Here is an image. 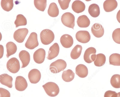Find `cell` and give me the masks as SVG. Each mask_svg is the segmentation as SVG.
<instances>
[{
	"mask_svg": "<svg viewBox=\"0 0 120 97\" xmlns=\"http://www.w3.org/2000/svg\"><path fill=\"white\" fill-rule=\"evenodd\" d=\"M67 66V63L65 61L62 59H58L50 64L49 69L52 73H57L64 70Z\"/></svg>",
	"mask_w": 120,
	"mask_h": 97,
	"instance_id": "3957f363",
	"label": "cell"
},
{
	"mask_svg": "<svg viewBox=\"0 0 120 97\" xmlns=\"http://www.w3.org/2000/svg\"><path fill=\"white\" fill-rule=\"evenodd\" d=\"M118 3L115 0H107L103 4L104 10L106 12H112L117 7Z\"/></svg>",
	"mask_w": 120,
	"mask_h": 97,
	"instance_id": "e0dca14e",
	"label": "cell"
},
{
	"mask_svg": "<svg viewBox=\"0 0 120 97\" xmlns=\"http://www.w3.org/2000/svg\"><path fill=\"white\" fill-rule=\"evenodd\" d=\"M109 64L120 66V54L114 53L111 54L109 58Z\"/></svg>",
	"mask_w": 120,
	"mask_h": 97,
	"instance_id": "4316f807",
	"label": "cell"
},
{
	"mask_svg": "<svg viewBox=\"0 0 120 97\" xmlns=\"http://www.w3.org/2000/svg\"><path fill=\"white\" fill-rule=\"evenodd\" d=\"M75 73L81 78L85 77L88 74V68L86 66L83 64H79L75 68Z\"/></svg>",
	"mask_w": 120,
	"mask_h": 97,
	"instance_id": "d6986e66",
	"label": "cell"
},
{
	"mask_svg": "<svg viewBox=\"0 0 120 97\" xmlns=\"http://www.w3.org/2000/svg\"><path fill=\"white\" fill-rule=\"evenodd\" d=\"M19 56L22 63L21 68L25 67L28 65L30 61V56L29 53L26 50H22L19 52Z\"/></svg>",
	"mask_w": 120,
	"mask_h": 97,
	"instance_id": "9a60e30c",
	"label": "cell"
},
{
	"mask_svg": "<svg viewBox=\"0 0 120 97\" xmlns=\"http://www.w3.org/2000/svg\"><path fill=\"white\" fill-rule=\"evenodd\" d=\"M34 4L35 7L39 11L44 12L47 6L46 0H34Z\"/></svg>",
	"mask_w": 120,
	"mask_h": 97,
	"instance_id": "4dcf8cb0",
	"label": "cell"
},
{
	"mask_svg": "<svg viewBox=\"0 0 120 97\" xmlns=\"http://www.w3.org/2000/svg\"><path fill=\"white\" fill-rule=\"evenodd\" d=\"M71 7L72 10L75 12L79 13L84 11L86 6L84 3L82 1L76 0L72 3Z\"/></svg>",
	"mask_w": 120,
	"mask_h": 97,
	"instance_id": "ffe728a7",
	"label": "cell"
},
{
	"mask_svg": "<svg viewBox=\"0 0 120 97\" xmlns=\"http://www.w3.org/2000/svg\"><path fill=\"white\" fill-rule=\"evenodd\" d=\"M13 0H2L1 4L2 9L4 11L9 12L12 9L14 6Z\"/></svg>",
	"mask_w": 120,
	"mask_h": 97,
	"instance_id": "83f0119b",
	"label": "cell"
},
{
	"mask_svg": "<svg viewBox=\"0 0 120 97\" xmlns=\"http://www.w3.org/2000/svg\"><path fill=\"white\" fill-rule=\"evenodd\" d=\"M106 61L105 55L102 53H99L96 55V59L94 61V64L97 66L101 67L105 64Z\"/></svg>",
	"mask_w": 120,
	"mask_h": 97,
	"instance_id": "f1b7e54d",
	"label": "cell"
},
{
	"mask_svg": "<svg viewBox=\"0 0 120 97\" xmlns=\"http://www.w3.org/2000/svg\"><path fill=\"white\" fill-rule=\"evenodd\" d=\"M96 50L93 47H90L85 50L83 56L85 61L88 63H90L94 61L96 59Z\"/></svg>",
	"mask_w": 120,
	"mask_h": 97,
	"instance_id": "52a82bcc",
	"label": "cell"
},
{
	"mask_svg": "<svg viewBox=\"0 0 120 97\" xmlns=\"http://www.w3.org/2000/svg\"><path fill=\"white\" fill-rule=\"evenodd\" d=\"M110 82L112 86L116 88H120V75L115 74L111 77Z\"/></svg>",
	"mask_w": 120,
	"mask_h": 97,
	"instance_id": "1f68e13d",
	"label": "cell"
},
{
	"mask_svg": "<svg viewBox=\"0 0 120 97\" xmlns=\"http://www.w3.org/2000/svg\"><path fill=\"white\" fill-rule=\"evenodd\" d=\"M61 20L62 24L66 26L74 29L75 25V17L70 12H66L62 15Z\"/></svg>",
	"mask_w": 120,
	"mask_h": 97,
	"instance_id": "277c9868",
	"label": "cell"
},
{
	"mask_svg": "<svg viewBox=\"0 0 120 97\" xmlns=\"http://www.w3.org/2000/svg\"><path fill=\"white\" fill-rule=\"evenodd\" d=\"M14 23L16 28L20 26L25 25L27 24V20L23 15L19 14L17 16Z\"/></svg>",
	"mask_w": 120,
	"mask_h": 97,
	"instance_id": "f546056e",
	"label": "cell"
},
{
	"mask_svg": "<svg viewBox=\"0 0 120 97\" xmlns=\"http://www.w3.org/2000/svg\"><path fill=\"white\" fill-rule=\"evenodd\" d=\"M60 51V48L57 43H54L49 48L47 58L49 60H52L58 55Z\"/></svg>",
	"mask_w": 120,
	"mask_h": 97,
	"instance_id": "2e32d148",
	"label": "cell"
},
{
	"mask_svg": "<svg viewBox=\"0 0 120 97\" xmlns=\"http://www.w3.org/2000/svg\"><path fill=\"white\" fill-rule=\"evenodd\" d=\"M28 32V30L26 28L18 29L14 32L13 37L17 42L22 43L24 40Z\"/></svg>",
	"mask_w": 120,
	"mask_h": 97,
	"instance_id": "ba28073f",
	"label": "cell"
},
{
	"mask_svg": "<svg viewBox=\"0 0 120 97\" xmlns=\"http://www.w3.org/2000/svg\"><path fill=\"white\" fill-rule=\"evenodd\" d=\"M38 45L37 34L34 32L31 33L25 44V47L29 49H33Z\"/></svg>",
	"mask_w": 120,
	"mask_h": 97,
	"instance_id": "8992f818",
	"label": "cell"
},
{
	"mask_svg": "<svg viewBox=\"0 0 120 97\" xmlns=\"http://www.w3.org/2000/svg\"><path fill=\"white\" fill-rule=\"evenodd\" d=\"M75 74L70 69L64 71L62 73V77L65 81L68 82L72 81L74 78Z\"/></svg>",
	"mask_w": 120,
	"mask_h": 97,
	"instance_id": "d4e9b609",
	"label": "cell"
},
{
	"mask_svg": "<svg viewBox=\"0 0 120 97\" xmlns=\"http://www.w3.org/2000/svg\"><path fill=\"white\" fill-rule=\"evenodd\" d=\"M88 12L90 15L93 17H96L99 16L100 11L99 6L96 4H93L89 6Z\"/></svg>",
	"mask_w": 120,
	"mask_h": 97,
	"instance_id": "7402d4cb",
	"label": "cell"
},
{
	"mask_svg": "<svg viewBox=\"0 0 120 97\" xmlns=\"http://www.w3.org/2000/svg\"><path fill=\"white\" fill-rule=\"evenodd\" d=\"M111 97H120V92L118 93L116 92L113 94Z\"/></svg>",
	"mask_w": 120,
	"mask_h": 97,
	"instance_id": "f35d334b",
	"label": "cell"
},
{
	"mask_svg": "<svg viewBox=\"0 0 120 97\" xmlns=\"http://www.w3.org/2000/svg\"><path fill=\"white\" fill-rule=\"evenodd\" d=\"M15 85L17 90L22 91L24 90L27 88L28 84L24 77L21 76H18L16 77Z\"/></svg>",
	"mask_w": 120,
	"mask_h": 97,
	"instance_id": "30bf717a",
	"label": "cell"
},
{
	"mask_svg": "<svg viewBox=\"0 0 120 97\" xmlns=\"http://www.w3.org/2000/svg\"><path fill=\"white\" fill-rule=\"evenodd\" d=\"M6 66L8 70L13 73L18 72L20 68L19 61L15 57H12L8 61Z\"/></svg>",
	"mask_w": 120,
	"mask_h": 97,
	"instance_id": "5b68a950",
	"label": "cell"
},
{
	"mask_svg": "<svg viewBox=\"0 0 120 97\" xmlns=\"http://www.w3.org/2000/svg\"><path fill=\"white\" fill-rule=\"evenodd\" d=\"M7 54V57L8 58L10 56L14 54L17 49V46L15 44L12 42H9L6 44Z\"/></svg>",
	"mask_w": 120,
	"mask_h": 97,
	"instance_id": "cb8c5ba5",
	"label": "cell"
},
{
	"mask_svg": "<svg viewBox=\"0 0 120 97\" xmlns=\"http://www.w3.org/2000/svg\"><path fill=\"white\" fill-rule=\"evenodd\" d=\"M48 15L52 17H56L57 16L59 13V11L56 4L52 2L49 5L48 10Z\"/></svg>",
	"mask_w": 120,
	"mask_h": 97,
	"instance_id": "603a6c76",
	"label": "cell"
},
{
	"mask_svg": "<svg viewBox=\"0 0 120 97\" xmlns=\"http://www.w3.org/2000/svg\"><path fill=\"white\" fill-rule=\"evenodd\" d=\"M46 55L45 50L42 48H39L35 52L33 55L34 61L36 63L41 64L45 60Z\"/></svg>",
	"mask_w": 120,
	"mask_h": 97,
	"instance_id": "7c38bea8",
	"label": "cell"
},
{
	"mask_svg": "<svg viewBox=\"0 0 120 97\" xmlns=\"http://www.w3.org/2000/svg\"><path fill=\"white\" fill-rule=\"evenodd\" d=\"M42 86L46 93L49 96L55 97L59 93V87L54 82H48L43 85Z\"/></svg>",
	"mask_w": 120,
	"mask_h": 97,
	"instance_id": "6da1fadb",
	"label": "cell"
},
{
	"mask_svg": "<svg viewBox=\"0 0 120 97\" xmlns=\"http://www.w3.org/2000/svg\"><path fill=\"white\" fill-rule=\"evenodd\" d=\"M91 32L93 35L97 38H100L104 35V31L103 27L98 23L94 24L91 28Z\"/></svg>",
	"mask_w": 120,
	"mask_h": 97,
	"instance_id": "4fadbf2b",
	"label": "cell"
},
{
	"mask_svg": "<svg viewBox=\"0 0 120 97\" xmlns=\"http://www.w3.org/2000/svg\"><path fill=\"white\" fill-rule=\"evenodd\" d=\"M58 1L61 9L63 10H65L67 9L68 7L71 0H58Z\"/></svg>",
	"mask_w": 120,
	"mask_h": 97,
	"instance_id": "836d02e7",
	"label": "cell"
},
{
	"mask_svg": "<svg viewBox=\"0 0 120 97\" xmlns=\"http://www.w3.org/2000/svg\"><path fill=\"white\" fill-rule=\"evenodd\" d=\"M28 76L30 82L31 83L35 84L40 81L41 78V74L38 69H33L30 71Z\"/></svg>",
	"mask_w": 120,
	"mask_h": 97,
	"instance_id": "8fae6325",
	"label": "cell"
},
{
	"mask_svg": "<svg viewBox=\"0 0 120 97\" xmlns=\"http://www.w3.org/2000/svg\"><path fill=\"white\" fill-rule=\"evenodd\" d=\"M116 93L114 91L109 90L106 91L105 93L104 97H111L112 95Z\"/></svg>",
	"mask_w": 120,
	"mask_h": 97,
	"instance_id": "d590c367",
	"label": "cell"
},
{
	"mask_svg": "<svg viewBox=\"0 0 120 97\" xmlns=\"http://www.w3.org/2000/svg\"><path fill=\"white\" fill-rule=\"evenodd\" d=\"M112 37L115 43L120 44V28H117L113 31Z\"/></svg>",
	"mask_w": 120,
	"mask_h": 97,
	"instance_id": "d6a6232c",
	"label": "cell"
},
{
	"mask_svg": "<svg viewBox=\"0 0 120 97\" xmlns=\"http://www.w3.org/2000/svg\"><path fill=\"white\" fill-rule=\"evenodd\" d=\"M76 40L79 42L85 43L88 42L91 38L90 35L87 31L80 30L77 32L75 35Z\"/></svg>",
	"mask_w": 120,
	"mask_h": 97,
	"instance_id": "9c48e42d",
	"label": "cell"
},
{
	"mask_svg": "<svg viewBox=\"0 0 120 97\" xmlns=\"http://www.w3.org/2000/svg\"><path fill=\"white\" fill-rule=\"evenodd\" d=\"M116 17L117 20L120 23V10L118 11L117 13Z\"/></svg>",
	"mask_w": 120,
	"mask_h": 97,
	"instance_id": "74e56055",
	"label": "cell"
},
{
	"mask_svg": "<svg viewBox=\"0 0 120 97\" xmlns=\"http://www.w3.org/2000/svg\"><path fill=\"white\" fill-rule=\"evenodd\" d=\"M77 23L78 26L80 28H87L90 25V20L87 16L83 15L78 18Z\"/></svg>",
	"mask_w": 120,
	"mask_h": 97,
	"instance_id": "44dd1931",
	"label": "cell"
},
{
	"mask_svg": "<svg viewBox=\"0 0 120 97\" xmlns=\"http://www.w3.org/2000/svg\"><path fill=\"white\" fill-rule=\"evenodd\" d=\"M0 82L3 85L6 86L9 88L12 87V77L7 74L4 73L0 76Z\"/></svg>",
	"mask_w": 120,
	"mask_h": 97,
	"instance_id": "ac0fdd59",
	"label": "cell"
},
{
	"mask_svg": "<svg viewBox=\"0 0 120 97\" xmlns=\"http://www.w3.org/2000/svg\"><path fill=\"white\" fill-rule=\"evenodd\" d=\"M60 43L64 47L69 48L71 47L73 43V40L71 36L68 34L62 35L60 39Z\"/></svg>",
	"mask_w": 120,
	"mask_h": 97,
	"instance_id": "5bb4252c",
	"label": "cell"
},
{
	"mask_svg": "<svg viewBox=\"0 0 120 97\" xmlns=\"http://www.w3.org/2000/svg\"><path fill=\"white\" fill-rule=\"evenodd\" d=\"M10 93L7 89L0 88V97H10Z\"/></svg>",
	"mask_w": 120,
	"mask_h": 97,
	"instance_id": "e575fe53",
	"label": "cell"
},
{
	"mask_svg": "<svg viewBox=\"0 0 120 97\" xmlns=\"http://www.w3.org/2000/svg\"><path fill=\"white\" fill-rule=\"evenodd\" d=\"M40 38L41 43L47 45L50 44L53 41L55 36L52 31L45 29L41 32Z\"/></svg>",
	"mask_w": 120,
	"mask_h": 97,
	"instance_id": "7a4b0ae2",
	"label": "cell"
},
{
	"mask_svg": "<svg viewBox=\"0 0 120 97\" xmlns=\"http://www.w3.org/2000/svg\"><path fill=\"white\" fill-rule=\"evenodd\" d=\"M0 59L2 58L3 56L4 53V48L3 46L2 45H0Z\"/></svg>",
	"mask_w": 120,
	"mask_h": 97,
	"instance_id": "8d00e7d4",
	"label": "cell"
},
{
	"mask_svg": "<svg viewBox=\"0 0 120 97\" xmlns=\"http://www.w3.org/2000/svg\"><path fill=\"white\" fill-rule=\"evenodd\" d=\"M82 49V46L79 44L76 45L71 51L70 54L71 58L73 59H78L81 55Z\"/></svg>",
	"mask_w": 120,
	"mask_h": 97,
	"instance_id": "484cf974",
	"label": "cell"
}]
</instances>
